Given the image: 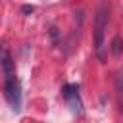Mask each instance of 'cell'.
<instances>
[{
	"label": "cell",
	"mask_w": 123,
	"mask_h": 123,
	"mask_svg": "<svg viewBox=\"0 0 123 123\" xmlns=\"http://www.w3.org/2000/svg\"><path fill=\"white\" fill-rule=\"evenodd\" d=\"M106 27H108V8H106V4H102L94 17V52H96L98 60H102V62L106 60V44H104Z\"/></svg>",
	"instance_id": "6da1fadb"
},
{
	"label": "cell",
	"mask_w": 123,
	"mask_h": 123,
	"mask_svg": "<svg viewBox=\"0 0 123 123\" xmlns=\"http://www.w3.org/2000/svg\"><path fill=\"white\" fill-rule=\"evenodd\" d=\"M111 52H113V56H119L123 52V40H121V37H113V40H111Z\"/></svg>",
	"instance_id": "277c9868"
},
{
	"label": "cell",
	"mask_w": 123,
	"mask_h": 123,
	"mask_svg": "<svg viewBox=\"0 0 123 123\" xmlns=\"http://www.w3.org/2000/svg\"><path fill=\"white\" fill-rule=\"evenodd\" d=\"M0 65H2V71L6 77H13V60H12V54L6 46L0 50Z\"/></svg>",
	"instance_id": "3957f363"
},
{
	"label": "cell",
	"mask_w": 123,
	"mask_h": 123,
	"mask_svg": "<svg viewBox=\"0 0 123 123\" xmlns=\"http://www.w3.org/2000/svg\"><path fill=\"white\" fill-rule=\"evenodd\" d=\"M29 12H33V6H25L23 8V13H29Z\"/></svg>",
	"instance_id": "5b68a950"
},
{
	"label": "cell",
	"mask_w": 123,
	"mask_h": 123,
	"mask_svg": "<svg viewBox=\"0 0 123 123\" xmlns=\"http://www.w3.org/2000/svg\"><path fill=\"white\" fill-rule=\"evenodd\" d=\"M4 96L6 100L10 102V106L17 111L19 106H21V86H19V81L17 77H6V83H4Z\"/></svg>",
	"instance_id": "7a4b0ae2"
}]
</instances>
